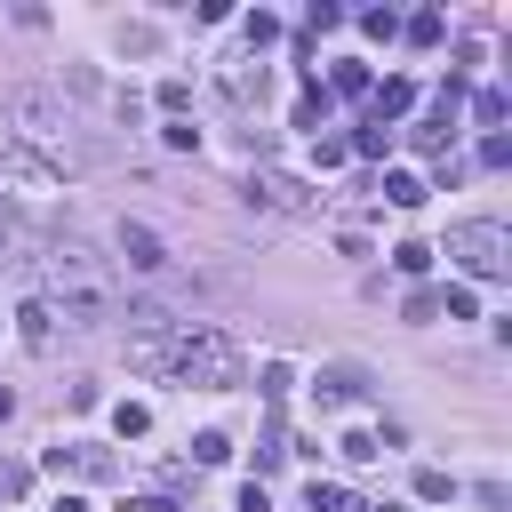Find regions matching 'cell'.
Wrapping results in <instances>:
<instances>
[{
  "mask_svg": "<svg viewBox=\"0 0 512 512\" xmlns=\"http://www.w3.org/2000/svg\"><path fill=\"white\" fill-rule=\"evenodd\" d=\"M40 304L64 320V328H104L112 320V272L80 248V240H48L40 248Z\"/></svg>",
  "mask_w": 512,
  "mask_h": 512,
  "instance_id": "obj_1",
  "label": "cell"
},
{
  "mask_svg": "<svg viewBox=\"0 0 512 512\" xmlns=\"http://www.w3.org/2000/svg\"><path fill=\"white\" fill-rule=\"evenodd\" d=\"M168 376L192 384V392H224V384H240V344H232L224 328H192V320H184V336H176V352H168Z\"/></svg>",
  "mask_w": 512,
  "mask_h": 512,
  "instance_id": "obj_2",
  "label": "cell"
},
{
  "mask_svg": "<svg viewBox=\"0 0 512 512\" xmlns=\"http://www.w3.org/2000/svg\"><path fill=\"white\" fill-rule=\"evenodd\" d=\"M176 336H184V320H176L160 296H144V304L128 312V368H136V376H168Z\"/></svg>",
  "mask_w": 512,
  "mask_h": 512,
  "instance_id": "obj_3",
  "label": "cell"
},
{
  "mask_svg": "<svg viewBox=\"0 0 512 512\" xmlns=\"http://www.w3.org/2000/svg\"><path fill=\"white\" fill-rule=\"evenodd\" d=\"M448 256L472 272V280H504L512 272V232L496 216H472V224H448Z\"/></svg>",
  "mask_w": 512,
  "mask_h": 512,
  "instance_id": "obj_4",
  "label": "cell"
},
{
  "mask_svg": "<svg viewBox=\"0 0 512 512\" xmlns=\"http://www.w3.org/2000/svg\"><path fill=\"white\" fill-rule=\"evenodd\" d=\"M248 200L272 208V216H304V208H312V184L288 176V168H248Z\"/></svg>",
  "mask_w": 512,
  "mask_h": 512,
  "instance_id": "obj_5",
  "label": "cell"
},
{
  "mask_svg": "<svg viewBox=\"0 0 512 512\" xmlns=\"http://www.w3.org/2000/svg\"><path fill=\"white\" fill-rule=\"evenodd\" d=\"M216 96H224V104H264V64H256V56L216 64Z\"/></svg>",
  "mask_w": 512,
  "mask_h": 512,
  "instance_id": "obj_6",
  "label": "cell"
},
{
  "mask_svg": "<svg viewBox=\"0 0 512 512\" xmlns=\"http://www.w3.org/2000/svg\"><path fill=\"white\" fill-rule=\"evenodd\" d=\"M120 256H128V272H168V248H160V232L152 224H120Z\"/></svg>",
  "mask_w": 512,
  "mask_h": 512,
  "instance_id": "obj_7",
  "label": "cell"
},
{
  "mask_svg": "<svg viewBox=\"0 0 512 512\" xmlns=\"http://www.w3.org/2000/svg\"><path fill=\"white\" fill-rule=\"evenodd\" d=\"M408 104H416V80H384V88H368V128L408 120Z\"/></svg>",
  "mask_w": 512,
  "mask_h": 512,
  "instance_id": "obj_8",
  "label": "cell"
},
{
  "mask_svg": "<svg viewBox=\"0 0 512 512\" xmlns=\"http://www.w3.org/2000/svg\"><path fill=\"white\" fill-rule=\"evenodd\" d=\"M48 472H88V480H104V472H112V456H104V448L64 440V448H48Z\"/></svg>",
  "mask_w": 512,
  "mask_h": 512,
  "instance_id": "obj_9",
  "label": "cell"
},
{
  "mask_svg": "<svg viewBox=\"0 0 512 512\" xmlns=\"http://www.w3.org/2000/svg\"><path fill=\"white\" fill-rule=\"evenodd\" d=\"M16 320H24V352H56V312H48L40 296H24Z\"/></svg>",
  "mask_w": 512,
  "mask_h": 512,
  "instance_id": "obj_10",
  "label": "cell"
},
{
  "mask_svg": "<svg viewBox=\"0 0 512 512\" xmlns=\"http://www.w3.org/2000/svg\"><path fill=\"white\" fill-rule=\"evenodd\" d=\"M304 512H368V496H352V488H336V480H312V488H304Z\"/></svg>",
  "mask_w": 512,
  "mask_h": 512,
  "instance_id": "obj_11",
  "label": "cell"
},
{
  "mask_svg": "<svg viewBox=\"0 0 512 512\" xmlns=\"http://www.w3.org/2000/svg\"><path fill=\"white\" fill-rule=\"evenodd\" d=\"M328 112H336V96H328L320 80H304V96H296V128H312V136H320V128H328Z\"/></svg>",
  "mask_w": 512,
  "mask_h": 512,
  "instance_id": "obj_12",
  "label": "cell"
},
{
  "mask_svg": "<svg viewBox=\"0 0 512 512\" xmlns=\"http://www.w3.org/2000/svg\"><path fill=\"white\" fill-rule=\"evenodd\" d=\"M240 40H248V56L272 48V40H280V16H272V8H248V16H240Z\"/></svg>",
  "mask_w": 512,
  "mask_h": 512,
  "instance_id": "obj_13",
  "label": "cell"
},
{
  "mask_svg": "<svg viewBox=\"0 0 512 512\" xmlns=\"http://www.w3.org/2000/svg\"><path fill=\"white\" fill-rule=\"evenodd\" d=\"M376 192H384L392 208H416V200H424V176H408V168H392V176H384Z\"/></svg>",
  "mask_w": 512,
  "mask_h": 512,
  "instance_id": "obj_14",
  "label": "cell"
},
{
  "mask_svg": "<svg viewBox=\"0 0 512 512\" xmlns=\"http://www.w3.org/2000/svg\"><path fill=\"white\" fill-rule=\"evenodd\" d=\"M336 24H344V8H336V0H312V16H304V48H312L320 32H336Z\"/></svg>",
  "mask_w": 512,
  "mask_h": 512,
  "instance_id": "obj_15",
  "label": "cell"
},
{
  "mask_svg": "<svg viewBox=\"0 0 512 512\" xmlns=\"http://www.w3.org/2000/svg\"><path fill=\"white\" fill-rule=\"evenodd\" d=\"M400 32H408V40H416V48H440V32H448V24H440V8H424V16H408V24H400Z\"/></svg>",
  "mask_w": 512,
  "mask_h": 512,
  "instance_id": "obj_16",
  "label": "cell"
},
{
  "mask_svg": "<svg viewBox=\"0 0 512 512\" xmlns=\"http://www.w3.org/2000/svg\"><path fill=\"white\" fill-rule=\"evenodd\" d=\"M504 112H512V96H504V88H480V104H472V120H480V128H504Z\"/></svg>",
  "mask_w": 512,
  "mask_h": 512,
  "instance_id": "obj_17",
  "label": "cell"
},
{
  "mask_svg": "<svg viewBox=\"0 0 512 512\" xmlns=\"http://www.w3.org/2000/svg\"><path fill=\"white\" fill-rule=\"evenodd\" d=\"M392 264H400L408 280H424V272H432V248H424V240H400V248H392Z\"/></svg>",
  "mask_w": 512,
  "mask_h": 512,
  "instance_id": "obj_18",
  "label": "cell"
},
{
  "mask_svg": "<svg viewBox=\"0 0 512 512\" xmlns=\"http://www.w3.org/2000/svg\"><path fill=\"white\" fill-rule=\"evenodd\" d=\"M352 392H360V368H328V376H320V400H328V408L352 400Z\"/></svg>",
  "mask_w": 512,
  "mask_h": 512,
  "instance_id": "obj_19",
  "label": "cell"
},
{
  "mask_svg": "<svg viewBox=\"0 0 512 512\" xmlns=\"http://www.w3.org/2000/svg\"><path fill=\"white\" fill-rule=\"evenodd\" d=\"M112 432H120V440H144V432H152V416H144L136 400H120V408H112Z\"/></svg>",
  "mask_w": 512,
  "mask_h": 512,
  "instance_id": "obj_20",
  "label": "cell"
},
{
  "mask_svg": "<svg viewBox=\"0 0 512 512\" xmlns=\"http://www.w3.org/2000/svg\"><path fill=\"white\" fill-rule=\"evenodd\" d=\"M416 496H424V504H448V496H456V480H448L440 464H424V472H416Z\"/></svg>",
  "mask_w": 512,
  "mask_h": 512,
  "instance_id": "obj_21",
  "label": "cell"
},
{
  "mask_svg": "<svg viewBox=\"0 0 512 512\" xmlns=\"http://www.w3.org/2000/svg\"><path fill=\"white\" fill-rule=\"evenodd\" d=\"M344 152H360V160H384V152H392V128H360Z\"/></svg>",
  "mask_w": 512,
  "mask_h": 512,
  "instance_id": "obj_22",
  "label": "cell"
},
{
  "mask_svg": "<svg viewBox=\"0 0 512 512\" xmlns=\"http://www.w3.org/2000/svg\"><path fill=\"white\" fill-rule=\"evenodd\" d=\"M160 144H168V152H192L200 128H192V120H160Z\"/></svg>",
  "mask_w": 512,
  "mask_h": 512,
  "instance_id": "obj_23",
  "label": "cell"
},
{
  "mask_svg": "<svg viewBox=\"0 0 512 512\" xmlns=\"http://www.w3.org/2000/svg\"><path fill=\"white\" fill-rule=\"evenodd\" d=\"M224 456H232L224 432H200V440H192V464H224Z\"/></svg>",
  "mask_w": 512,
  "mask_h": 512,
  "instance_id": "obj_24",
  "label": "cell"
},
{
  "mask_svg": "<svg viewBox=\"0 0 512 512\" xmlns=\"http://www.w3.org/2000/svg\"><path fill=\"white\" fill-rule=\"evenodd\" d=\"M360 32H368V40H392V32H400V16H392V8H368V16H360Z\"/></svg>",
  "mask_w": 512,
  "mask_h": 512,
  "instance_id": "obj_25",
  "label": "cell"
},
{
  "mask_svg": "<svg viewBox=\"0 0 512 512\" xmlns=\"http://www.w3.org/2000/svg\"><path fill=\"white\" fill-rule=\"evenodd\" d=\"M360 88H368V64H336V88L328 96H360Z\"/></svg>",
  "mask_w": 512,
  "mask_h": 512,
  "instance_id": "obj_26",
  "label": "cell"
},
{
  "mask_svg": "<svg viewBox=\"0 0 512 512\" xmlns=\"http://www.w3.org/2000/svg\"><path fill=\"white\" fill-rule=\"evenodd\" d=\"M160 104H168V120H184V104H192V80H160Z\"/></svg>",
  "mask_w": 512,
  "mask_h": 512,
  "instance_id": "obj_27",
  "label": "cell"
},
{
  "mask_svg": "<svg viewBox=\"0 0 512 512\" xmlns=\"http://www.w3.org/2000/svg\"><path fill=\"white\" fill-rule=\"evenodd\" d=\"M336 448H344V456H352V464H368V456H384V448H376V440H368V432H344V440H336Z\"/></svg>",
  "mask_w": 512,
  "mask_h": 512,
  "instance_id": "obj_28",
  "label": "cell"
},
{
  "mask_svg": "<svg viewBox=\"0 0 512 512\" xmlns=\"http://www.w3.org/2000/svg\"><path fill=\"white\" fill-rule=\"evenodd\" d=\"M240 512H272V496H264V480H248V488H240Z\"/></svg>",
  "mask_w": 512,
  "mask_h": 512,
  "instance_id": "obj_29",
  "label": "cell"
},
{
  "mask_svg": "<svg viewBox=\"0 0 512 512\" xmlns=\"http://www.w3.org/2000/svg\"><path fill=\"white\" fill-rule=\"evenodd\" d=\"M8 416H16V392H8V384H0V424H8Z\"/></svg>",
  "mask_w": 512,
  "mask_h": 512,
  "instance_id": "obj_30",
  "label": "cell"
},
{
  "mask_svg": "<svg viewBox=\"0 0 512 512\" xmlns=\"http://www.w3.org/2000/svg\"><path fill=\"white\" fill-rule=\"evenodd\" d=\"M56 512H88V504H80V496H56Z\"/></svg>",
  "mask_w": 512,
  "mask_h": 512,
  "instance_id": "obj_31",
  "label": "cell"
}]
</instances>
